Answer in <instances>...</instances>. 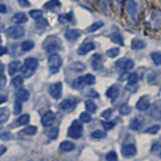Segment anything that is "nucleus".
Listing matches in <instances>:
<instances>
[{"instance_id":"f257e3e1","label":"nucleus","mask_w":161,"mask_h":161,"mask_svg":"<svg viewBox=\"0 0 161 161\" xmlns=\"http://www.w3.org/2000/svg\"><path fill=\"white\" fill-rule=\"evenodd\" d=\"M38 66V61L34 57H27L24 61L23 68L21 69L22 76H24V78H29L33 75L35 70Z\"/></svg>"},{"instance_id":"f03ea898","label":"nucleus","mask_w":161,"mask_h":161,"mask_svg":"<svg viewBox=\"0 0 161 161\" xmlns=\"http://www.w3.org/2000/svg\"><path fill=\"white\" fill-rule=\"evenodd\" d=\"M83 134V125L82 121L75 120L73 124L71 125V127L69 128L68 135L69 137L73 138V139H79Z\"/></svg>"},{"instance_id":"7ed1b4c3","label":"nucleus","mask_w":161,"mask_h":161,"mask_svg":"<svg viewBox=\"0 0 161 161\" xmlns=\"http://www.w3.org/2000/svg\"><path fill=\"white\" fill-rule=\"evenodd\" d=\"M62 64L61 57L57 53H52L48 56V66L51 74H56L60 71Z\"/></svg>"},{"instance_id":"20e7f679","label":"nucleus","mask_w":161,"mask_h":161,"mask_svg":"<svg viewBox=\"0 0 161 161\" xmlns=\"http://www.w3.org/2000/svg\"><path fill=\"white\" fill-rule=\"evenodd\" d=\"M7 37H9L11 38H20L24 35V28L21 26H11L7 29L6 31Z\"/></svg>"},{"instance_id":"39448f33","label":"nucleus","mask_w":161,"mask_h":161,"mask_svg":"<svg viewBox=\"0 0 161 161\" xmlns=\"http://www.w3.org/2000/svg\"><path fill=\"white\" fill-rule=\"evenodd\" d=\"M116 68L121 71H130L134 68V61L131 59H121L116 61Z\"/></svg>"},{"instance_id":"423d86ee","label":"nucleus","mask_w":161,"mask_h":161,"mask_svg":"<svg viewBox=\"0 0 161 161\" xmlns=\"http://www.w3.org/2000/svg\"><path fill=\"white\" fill-rule=\"evenodd\" d=\"M48 92H50V95L53 98V99H60L61 96V92H62V86L61 83H55L51 84L50 88H48Z\"/></svg>"},{"instance_id":"0eeeda50","label":"nucleus","mask_w":161,"mask_h":161,"mask_svg":"<svg viewBox=\"0 0 161 161\" xmlns=\"http://www.w3.org/2000/svg\"><path fill=\"white\" fill-rule=\"evenodd\" d=\"M121 152H122V155L124 157L129 158V157H133L134 155H136L137 149L134 144H125L123 145L122 148H121Z\"/></svg>"},{"instance_id":"6e6552de","label":"nucleus","mask_w":161,"mask_h":161,"mask_svg":"<svg viewBox=\"0 0 161 161\" xmlns=\"http://www.w3.org/2000/svg\"><path fill=\"white\" fill-rule=\"evenodd\" d=\"M55 119H56L55 113L51 112V111H47L42 116L41 124L43 125L44 127H50V126H51V125L53 124V122H55Z\"/></svg>"},{"instance_id":"1a4fd4ad","label":"nucleus","mask_w":161,"mask_h":161,"mask_svg":"<svg viewBox=\"0 0 161 161\" xmlns=\"http://www.w3.org/2000/svg\"><path fill=\"white\" fill-rule=\"evenodd\" d=\"M77 104V100L74 99V98H69V99H65L60 104V108L64 111H70L74 108Z\"/></svg>"},{"instance_id":"9d476101","label":"nucleus","mask_w":161,"mask_h":161,"mask_svg":"<svg viewBox=\"0 0 161 161\" xmlns=\"http://www.w3.org/2000/svg\"><path fill=\"white\" fill-rule=\"evenodd\" d=\"M150 106V102L149 99L147 96H143L141 97L139 100L137 102V105H136V108L139 110V111H145L149 108Z\"/></svg>"},{"instance_id":"9b49d317","label":"nucleus","mask_w":161,"mask_h":161,"mask_svg":"<svg viewBox=\"0 0 161 161\" xmlns=\"http://www.w3.org/2000/svg\"><path fill=\"white\" fill-rule=\"evenodd\" d=\"M119 93H120V90H119V88L118 86H111L108 90H107L106 92V96L109 98L110 100L112 101H115L116 99L118 98L119 96Z\"/></svg>"},{"instance_id":"f8f14e48","label":"nucleus","mask_w":161,"mask_h":161,"mask_svg":"<svg viewBox=\"0 0 161 161\" xmlns=\"http://www.w3.org/2000/svg\"><path fill=\"white\" fill-rule=\"evenodd\" d=\"M92 66L94 70H101L103 68V59H102V56L99 55V53H96L92 57Z\"/></svg>"},{"instance_id":"ddd939ff","label":"nucleus","mask_w":161,"mask_h":161,"mask_svg":"<svg viewBox=\"0 0 161 161\" xmlns=\"http://www.w3.org/2000/svg\"><path fill=\"white\" fill-rule=\"evenodd\" d=\"M127 11L129 13V15H131L133 18H135L137 14V4L134 0H127Z\"/></svg>"},{"instance_id":"4468645a","label":"nucleus","mask_w":161,"mask_h":161,"mask_svg":"<svg viewBox=\"0 0 161 161\" xmlns=\"http://www.w3.org/2000/svg\"><path fill=\"white\" fill-rule=\"evenodd\" d=\"M80 35V32L77 29H69L66 31L65 33V37L66 38L70 40V41H75L76 39H78Z\"/></svg>"},{"instance_id":"2eb2a0df","label":"nucleus","mask_w":161,"mask_h":161,"mask_svg":"<svg viewBox=\"0 0 161 161\" xmlns=\"http://www.w3.org/2000/svg\"><path fill=\"white\" fill-rule=\"evenodd\" d=\"M94 48H95V44L93 42H86V43H84L83 46H80L78 52H79V55H86V53L93 51Z\"/></svg>"},{"instance_id":"dca6fc26","label":"nucleus","mask_w":161,"mask_h":161,"mask_svg":"<svg viewBox=\"0 0 161 161\" xmlns=\"http://www.w3.org/2000/svg\"><path fill=\"white\" fill-rule=\"evenodd\" d=\"M12 21L16 24L24 23V22L27 21V16H26L24 13H22V12L15 13V14L12 16Z\"/></svg>"},{"instance_id":"f3484780","label":"nucleus","mask_w":161,"mask_h":161,"mask_svg":"<svg viewBox=\"0 0 161 161\" xmlns=\"http://www.w3.org/2000/svg\"><path fill=\"white\" fill-rule=\"evenodd\" d=\"M16 99L18 101H21V102H25L29 99V92L27 90H24V89H20L18 92L16 93Z\"/></svg>"},{"instance_id":"a211bd4d","label":"nucleus","mask_w":161,"mask_h":161,"mask_svg":"<svg viewBox=\"0 0 161 161\" xmlns=\"http://www.w3.org/2000/svg\"><path fill=\"white\" fill-rule=\"evenodd\" d=\"M146 46V43L144 40L139 39V38H134L131 42V47L133 50L138 51V50H143Z\"/></svg>"},{"instance_id":"6ab92c4d","label":"nucleus","mask_w":161,"mask_h":161,"mask_svg":"<svg viewBox=\"0 0 161 161\" xmlns=\"http://www.w3.org/2000/svg\"><path fill=\"white\" fill-rule=\"evenodd\" d=\"M20 61H11L9 66H8V71H9V75H14L15 73H17L20 70Z\"/></svg>"},{"instance_id":"aec40b11","label":"nucleus","mask_w":161,"mask_h":161,"mask_svg":"<svg viewBox=\"0 0 161 161\" xmlns=\"http://www.w3.org/2000/svg\"><path fill=\"white\" fill-rule=\"evenodd\" d=\"M60 149H61V151H64V152L73 151L75 149V144L71 141H64V142L61 143Z\"/></svg>"},{"instance_id":"412c9836","label":"nucleus","mask_w":161,"mask_h":161,"mask_svg":"<svg viewBox=\"0 0 161 161\" xmlns=\"http://www.w3.org/2000/svg\"><path fill=\"white\" fill-rule=\"evenodd\" d=\"M111 39H112V41L118 43V44H120V46H123V44H124L123 37L121 35V33L119 32L118 30H116V31H114L113 33H112V35H111Z\"/></svg>"},{"instance_id":"4be33fe9","label":"nucleus","mask_w":161,"mask_h":161,"mask_svg":"<svg viewBox=\"0 0 161 161\" xmlns=\"http://www.w3.org/2000/svg\"><path fill=\"white\" fill-rule=\"evenodd\" d=\"M10 116V112L7 108H0V124L5 123Z\"/></svg>"},{"instance_id":"5701e85b","label":"nucleus","mask_w":161,"mask_h":161,"mask_svg":"<svg viewBox=\"0 0 161 161\" xmlns=\"http://www.w3.org/2000/svg\"><path fill=\"white\" fill-rule=\"evenodd\" d=\"M85 85H87L86 82H85V77H79L74 80L73 87L75 89H77V90H82L85 87Z\"/></svg>"},{"instance_id":"b1692460","label":"nucleus","mask_w":161,"mask_h":161,"mask_svg":"<svg viewBox=\"0 0 161 161\" xmlns=\"http://www.w3.org/2000/svg\"><path fill=\"white\" fill-rule=\"evenodd\" d=\"M70 69L71 71H83L86 70V66L80 61H76V62H73V64L71 65Z\"/></svg>"},{"instance_id":"393cba45","label":"nucleus","mask_w":161,"mask_h":161,"mask_svg":"<svg viewBox=\"0 0 161 161\" xmlns=\"http://www.w3.org/2000/svg\"><path fill=\"white\" fill-rule=\"evenodd\" d=\"M150 115H151V117L153 118V119L160 120L161 119V106L154 107V108L151 110Z\"/></svg>"},{"instance_id":"a878e982","label":"nucleus","mask_w":161,"mask_h":161,"mask_svg":"<svg viewBox=\"0 0 161 161\" xmlns=\"http://www.w3.org/2000/svg\"><path fill=\"white\" fill-rule=\"evenodd\" d=\"M142 126V121L139 119V118H134L131 123H130V128L132 129L133 131H137L139 130Z\"/></svg>"},{"instance_id":"bb28decb","label":"nucleus","mask_w":161,"mask_h":161,"mask_svg":"<svg viewBox=\"0 0 161 161\" xmlns=\"http://www.w3.org/2000/svg\"><path fill=\"white\" fill-rule=\"evenodd\" d=\"M34 47V42L32 40H25L21 43V48L24 51H29Z\"/></svg>"},{"instance_id":"cd10ccee","label":"nucleus","mask_w":161,"mask_h":161,"mask_svg":"<svg viewBox=\"0 0 161 161\" xmlns=\"http://www.w3.org/2000/svg\"><path fill=\"white\" fill-rule=\"evenodd\" d=\"M61 5L60 0H50L48 2L44 4V8L46 9H53V8H56Z\"/></svg>"},{"instance_id":"c85d7f7f","label":"nucleus","mask_w":161,"mask_h":161,"mask_svg":"<svg viewBox=\"0 0 161 161\" xmlns=\"http://www.w3.org/2000/svg\"><path fill=\"white\" fill-rule=\"evenodd\" d=\"M46 135L47 137L50 138V139H56L57 138V135H59V128L57 127H53L51 129H50V130L46 131Z\"/></svg>"},{"instance_id":"c756f323","label":"nucleus","mask_w":161,"mask_h":161,"mask_svg":"<svg viewBox=\"0 0 161 161\" xmlns=\"http://www.w3.org/2000/svg\"><path fill=\"white\" fill-rule=\"evenodd\" d=\"M11 83L15 88H21L22 85H23V78H22L21 76H16L15 78L12 79Z\"/></svg>"},{"instance_id":"7c9ffc66","label":"nucleus","mask_w":161,"mask_h":161,"mask_svg":"<svg viewBox=\"0 0 161 161\" xmlns=\"http://www.w3.org/2000/svg\"><path fill=\"white\" fill-rule=\"evenodd\" d=\"M12 138V134L4 129H0V139L2 140H10Z\"/></svg>"},{"instance_id":"2f4dec72","label":"nucleus","mask_w":161,"mask_h":161,"mask_svg":"<svg viewBox=\"0 0 161 161\" xmlns=\"http://www.w3.org/2000/svg\"><path fill=\"white\" fill-rule=\"evenodd\" d=\"M119 112L124 116H127L131 113V108L127 104H122L119 107Z\"/></svg>"},{"instance_id":"473e14b6","label":"nucleus","mask_w":161,"mask_h":161,"mask_svg":"<svg viewBox=\"0 0 161 161\" xmlns=\"http://www.w3.org/2000/svg\"><path fill=\"white\" fill-rule=\"evenodd\" d=\"M85 104H86V109L89 112H91V113H94V112H96V110H97V105L93 101L88 100V101H86V103H85Z\"/></svg>"},{"instance_id":"72a5a7b5","label":"nucleus","mask_w":161,"mask_h":161,"mask_svg":"<svg viewBox=\"0 0 161 161\" xmlns=\"http://www.w3.org/2000/svg\"><path fill=\"white\" fill-rule=\"evenodd\" d=\"M29 14H30V16L32 17L33 19L37 20V19L41 18V17H42L43 12H42L41 10H39V9H34V10H31V11L29 12Z\"/></svg>"},{"instance_id":"f704fd0d","label":"nucleus","mask_w":161,"mask_h":161,"mask_svg":"<svg viewBox=\"0 0 161 161\" xmlns=\"http://www.w3.org/2000/svg\"><path fill=\"white\" fill-rule=\"evenodd\" d=\"M106 136V133L104 131H101V130H96L91 133V137L93 139H102Z\"/></svg>"},{"instance_id":"c9c22d12","label":"nucleus","mask_w":161,"mask_h":161,"mask_svg":"<svg viewBox=\"0 0 161 161\" xmlns=\"http://www.w3.org/2000/svg\"><path fill=\"white\" fill-rule=\"evenodd\" d=\"M119 53H120L119 48L118 47H113V48H110L109 51H107L106 55H107V56H109V57H111V59H113V57L117 56Z\"/></svg>"},{"instance_id":"e433bc0d","label":"nucleus","mask_w":161,"mask_h":161,"mask_svg":"<svg viewBox=\"0 0 161 161\" xmlns=\"http://www.w3.org/2000/svg\"><path fill=\"white\" fill-rule=\"evenodd\" d=\"M28 122H29V115L27 114L21 115L20 117L17 119V124L18 125H26Z\"/></svg>"},{"instance_id":"4c0bfd02","label":"nucleus","mask_w":161,"mask_h":161,"mask_svg":"<svg viewBox=\"0 0 161 161\" xmlns=\"http://www.w3.org/2000/svg\"><path fill=\"white\" fill-rule=\"evenodd\" d=\"M103 25H104V23H103L102 21L95 22V23H93V24L90 26V27L88 28V31H89V32H94V31H96V30H98L99 28H101Z\"/></svg>"},{"instance_id":"58836bf2","label":"nucleus","mask_w":161,"mask_h":161,"mask_svg":"<svg viewBox=\"0 0 161 161\" xmlns=\"http://www.w3.org/2000/svg\"><path fill=\"white\" fill-rule=\"evenodd\" d=\"M151 59L155 65H161V53L160 52H152Z\"/></svg>"},{"instance_id":"ea45409f","label":"nucleus","mask_w":161,"mask_h":161,"mask_svg":"<svg viewBox=\"0 0 161 161\" xmlns=\"http://www.w3.org/2000/svg\"><path fill=\"white\" fill-rule=\"evenodd\" d=\"M85 82H86V84L89 85V86H92V85L96 83V78L94 77L93 75L88 74V75L85 76Z\"/></svg>"},{"instance_id":"a19ab883","label":"nucleus","mask_w":161,"mask_h":161,"mask_svg":"<svg viewBox=\"0 0 161 161\" xmlns=\"http://www.w3.org/2000/svg\"><path fill=\"white\" fill-rule=\"evenodd\" d=\"M80 119L84 123H89L92 120V117H91L90 114L87 113V112H83V113L80 114Z\"/></svg>"},{"instance_id":"79ce46f5","label":"nucleus","mask_w":161,"mask_h":161,"mask_svg":"<svg viewBox=\"0 0 161 161\" xmlns=\"http://www.w3.org/2000/svg\"><path fill=\"white\" fill-rule=\"evenodd\" d=\"M37 128L35 126H28L24 129L23 132L26 135H34V134L37 133Z\"/></svg>"},{"instance_id":"37998d69","label":"nucleus","mask_w":161,"mask_h":161,"mask_svg":"<svg viewBox=\"0 0 161 161\" xmlns=\"http://www.w3.org/2000/svg\"><path fill=\"white\" fill-rule=\"evenodd\" d=\"M71 13H70V14H61V15H60L59 16L60 22H61V23H66V22L71 21V18H73V17H71Z\"/></svg>"},{"instance_id":"c03bdc74","label":"nucleus","mask_w":161,"mask_h":161,"mask_svg":"<svg viewBox=\"0 0 161 161\" xmlns=\"http://www.w3.org/2000/svg\"><path fill=\"white\" fill-rule=\"evenodd\" d=\"M159 130H160V125H153V126H151L147 129L145 132L149 134H156L159 132Z\"/></svg>"},{"instance_id":"a18cd8bd","label":"nucleus","mask_w":161,"mask_h":161,"mask_svg":"<svg viewBox=\"0 0 161 161\" xmlns=\"http://www.w3.org/2000/svg\"><path fill=\"white\" fill-rule=\"evenodd\" d=\"M138 85L137 84H128L126 86V90L128 92H131V93H135L138 90Z\"/></svg>"},{"instance_id":"49530a36","label":"nucleus","mask_w":161,"mask_h":161,"mask_svg":"<svg viewBox=\"0 0 161 161\" xmlns=\"http://www.w3.org/2000/svg\"><path fill=\"white\" fill-rule=\"evenodd\" d=\"M21 110H22L21 101H18V100H17V101L14 103V113H15V115L21 113Z\"/></svg>"},{"instance_id":"de8ad7c7","label":"nucleus","mask_w":161,"mask_h":161,"mask_svg":"<svg viewBox=\"0 0 161 161\" xmlns=\"http://www.w3.org/2000/svg\"><path fill=\"white\" fill-rule=\"evenodd\" d=\"M129 84H137L138 82V75L136 73H132L128 78Z\"/></svg>"},{"instance_id":"09e8293b","label":"nucleus","mask_w":161,"mask_h":161,"mask_svg":"<svg viewBox=\"0 0 161 161\" xmlns=\"http://www.w3.org/2000/svg\"><path fill=\"white\" fill-rule=\"evenodd\" d=\"M117 158H118V156H117V153H116L115 151L109 152V153L107 154V156H106V159L109 160V161H114V160H116Z\"/></svg>"},{"instance_id":"8fccbe9b","label":"nucleus","mask_w":161,"mask_h":161,"mask_svg":"<svg viewBox=\"0 0 161 161\" xmlns=\"http://www.w3.org/2000/svg\"><path fill=\"white\" fill-rule=\"evenodd\" d=\"M38 21L37 22V28H44V27H46V25H47V22L46 20H44V19H41V18H39L37 19Z\"/></svg>"},{"instance_id":"3c124183","label":"nucleus","mask_w":161,"mask_h":161,"mask_svg":"<svg viewBox=\"0 0 161 161\" xmlns=\"http://www.w3.org/2000/svg\"><path fill=\"white\" fill-rule=\"evenodd\" d=\"M112 114H113V110H112V109H108V110H105L104 112H103L102 116L104 118H106V119H109L111 116H112Z\"/></svg>"},{"instance_id":"603ef678","label":"nucleus","mask_w":161,"mask_h":161,"mask_svg":"<svg viewBox=\"0 0 161 161\" xmlns=\"http://www.w3.org/2000/svg\"><path fill=\"white\" fill-rule=\"evenodd\" d=\"M102 125L105 129H108V130H109V129H112L114 127L115 123L114 122H108V121H107V122H103Z\"/></svg>"},{"instance_id":"864d4df0","label":"nucleus","mask_w":161,"mask_h":161,"mask_svg":"<svg viewBox=\"0 0 161 161\" xmlns=\"http://www.w3.org/2000/svg\"><path fill=\"white\" fill-rule=\"evenodd\" d=\"M5 85H6V78L3 77V76H0V90H2L5 87Z\"/></svg>"},{"instance_id":"5fc2aeb1","label":"nucleus","mask_w":161,"mask_h":161,"mask_svg":"<svg viewBox=\"0 0 161 161\" xmlns=\"http://www.w3.org/2000/svg\"><path fill=\"white\" fill-rule=\"evenodd\" d=\"M18 1V3L20 4L21 6L23 7H28L30 5V3L28 2V0H17Z\"/></svg>"},{"instance_id":"6e6d98bb","label":"nucleus","mask_w":161,"mask_h":161,"mask_svg":"<svg viewBox=\"0 0 161 161\" xmlns=\"http://www.w3.org/2000/svg\"><path fill=\"white\" fill-rule=\"evenodd\" d=\"M7 12V7L4 4L0 3V13H6Z\"/></svg>"},{"instance_id":"4d7b16f0","label":"nucleus","mask_w":161,"mask_h":161,"mask_svg":"<svg viewBox=\"0 0 161 161\" xmlns=\"http://www.w3.org/2000/svg\"><path fill=\"white\" fill-rule=\"evenodd\" d=\"M6 52H7V48L5 46H0V56L5 55Z\"/></svg>"},{"instance_id":"13d9d810","label":"nucleus","mask_w":161,"mask_h":161,"mask_svg":"<svg viewBox=\"0 0 161 161\" xmlns=\"http://www.w3.org/2000/svg\"><path fill=\"white\" fill-rule=\"evenodd\" d=\"M160 147V144H157V143H156V144H153V146H152V148H151V151H156L158 148Z\"/></svg>"},{"instance_id":"bf43d9fd","label":"nucleus","mask_w":161,"mask_h":161,"mask_svg":"<svg viewBox=\"0 0 161 161\" xmlns=\"http://www.w3.org/2000/svg\"><path fill=\"white\" fill-rule=\"evenodd\" d=\"M7 101V98L5 96H0V104H2V103H5Z\"/></svg>"},{"instance_id":"052dcab7","label":"nucleus","mask_w":161,"mask_h":161,"mask_svg":"<svg viewBox=\"0 0 161 161\" xmlns=\"http://www.w3.org/2000/svg\"><path fill=\"white\" fill-rule=\"evenodd\" d=\"M4 73V66L2 62H0V76H3Z\"/></svg>"},{"instance_id":"680f3d73","label":"nucleus","mask_w":161,"mask_h":161,"mask_svg":"<svg viewBox=\"0 0 161 161\" xmlns=\"http://www.w3.org/2000/svg\"><path fill=\"white\" fill-rule=\"evenodd\" d=\"M89 95H94V96H95V98H98V97H99V95H98V94L95 92V91H90V92H89Z\"/></svg>"},{"instance_id":"e2e57ef3","label":"nucleus","mask_w":161,"mask_h":161,"mask_svg":"<svg viewBox=\"0 0 161 161\" xmlns=\"http://www.w3.org/2000/svg\"><path fill=\"white\" fill-rule=\"evenodd\" d=\"M0 43H1V37H0Z\"/></svg>"},{"instance_id":"0e129e2a","label":"nucleus","mask_w":161,"mask_h":161,"mask_svg":"<svg viewBox=\"0 0 161 161\" xmlns=\"http://www.w3.org/2000/svg\"><path fill=\"white\" fill-rule=\"evenodd\" d=\"M160 157H161V152H160Z\"/></svg>"}]
</instances>
